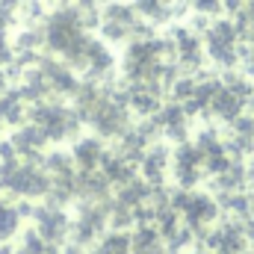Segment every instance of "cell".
<instances>
[{
    "label": "cell",
    "instance_id": "1",
    "mask_svg": "<svg viewBox=\"0 0 254 254\" xmlns=\"http://www.w3.org/2000/svg\"><path fill=\"white\" fill-rule=\"evenodd\" d=\"M42 142H45V133L39 127H24L12 136L15 151H33V148H42Z\"/></svg>",
    "mask_w": 254,
    "mask_h": 254
},
{
    "label": "cell",
    "instance_id": "2",
    "mask_svg": "<svg viewBox=\"0 0 254 254\" xmlns=\"http://www.w3.org/2000/svg\"><path fill=\"white\" fill-rule=\"evenodd\" d=\"M18 222H21V213L0 201V240H9L18 231Z\"/></svg>",
    "mask_w": 254,
    "mask_h": 254
},
{
    "label": "cell",
    "instance_id": "3",
    "mask_svg": "<svg viewBox=\"0 0 254 254\" xmlns=\"http://www.w3.org/2000/svg\"><path fill=\"white\" fill-rule=\"evenodd\" d=\"M39 222H42V234L48 240H57L65 228V219L60 213H51V210H39Z\"/></svg>",
    "mask_w": 254,
    "mask_h": 254
},
{
    "label": "cell",
    "instance_id": "4",
    "mask_svg": "<svg viewBox=\"0 0 254 254\" xmlns=\"http://www.w3.org/2000/svg\"><path fill=\"white\" fill-rule=\"evenodd\" d=\"M198 6H201V9H213V6H216V0H198Z\"/></svg>",
    "mask_w": 254,
    "mask_h": 254
},
{
    "label": "cell",
    "instance_id": "5",
    "mask_svg": "<svg viewBox=\"0 0 254 254\" xmlns=\"http://www.w3.org/2000/svg\"><path fill=\"white\" fill-rule=\"evenodd\" d=\"M21 3H24V0H0V6H9V9H12V6H21Z\"/></svg>",
    "mask_w": 254,
    "mask_h": 254
}]
</instances>
